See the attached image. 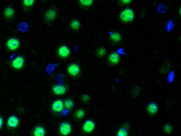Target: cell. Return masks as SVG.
Instances as JSON below:
<instances>
[{
    "label": "cell",
    "instance_id": "obj_19",
    "mask_svg": "<svg viewBox=\"0 0 181 136\" xmlns=\"http://www.w3.org/2000/svg\"><path fill=\"white\" fill-rule=\"evenodd\" d=\"M64 106L67 109H71L73 106V102L71 99H67L64 103Z\"/></svg>",
    "mask_w": 181,
    "mask_h": 136
},
{
    "label": "cell",
    "instance_id": "obj_15",
    "mask_svg": "<svg viewBox=\"0 0 181 136\" xmlns=\"http://www.w3.org/2000/svg\"><path fill=\"white\" fill-rule=\"evenodd\" d=\"M35 1H22V5L23 9L24 10H26L29 9L31 7Z\"/></svg>",
    "mask_w": 181,
    "mask_h": 136
},
{
    "label": "cell",
    "instance_id": "obj_18",
    "mask_svg": "<svg viewBox=\"0 0 181 136\" xmlns=\"http://www.w3.org/2000/svg\"><path fill=\"white\" fill-rule=\"evenodd\" d=\"M85 112L83 110L80 109L77 110L75 114V115L77 119H81L84 117Z\"/></svg>",
    "mask_w": 181,
    "mask_h": 136
},
{
    "label": "cell",
    "instance_id": "obj_2",
    "mask_svg": "<svg viewBox=\"0 0 181 136\" xmlns=\"http://www.w3.org/2000/svg\"><path fill=\"white\" fill-rule=\"evenodd\" d=\"M120 17L121 19L123 22H130L134 19V12L132 9H126L121 12Z\"/></svg>",
    "mask_w": 181,
    "mask_h": 136
},
{
    "label": "cell",
    "instance_id": "obj_6",
    "mask_svg": "<svg viewBox=\"0 0 181 136\" xmlns=\"http://www.w3.org/2000/svg\"><path fill=\"white\" fill-rule=\"evenodd\" d=\"M72 128L70 124L68 122H64L61 124L59 130L62 134L64 135H68L72 131Z\"/></svg>",
    "mask_w": 181,
    "mask_h": 136
},
{
    "label": "cell",
    "instance_id": "obj_10",
    "mask_svg": "<svg viewBox=\"0 0 181 136\" xmlns=\"http://www.w3.org/2000/svg\"><path fill=\"white\" fill-rule=\"evenodd\" d=\"M53 91L55 94L61 95L65 93L66 88V87L63 85L57 84L53 87Z\"/></svg>",
    "mask_w": 181,
    "mask_h": 136
},
{
    "label": "cell",
    "instance_id": "obj_7",
    "mask_svg": "<svg viewBox=\"0 0 181 136\" xmlns=\"http://www.w3.org/2000/svg\"><path fill=\"white\" fill-rule=\"evenodd\" d=\"M64 102L61 99H57L53 102L52 106L53 111L56 112H59L63 111L64 108Z\"/></svg>",
    "mask_w": 181,
    "mask_h": 136
},
{
    "label": "cell",
    "instance_id": "obj_12",
    "mask_svg": "<svg viewBox=\"0 0 181 136\" xmlns=\"http://www.w3.org/2000/svg\"><path fill=\"white\" fill-rule=\"evenodd\" d=\"M45 134L44 128L40 125L37 126L33 131L34 136H45Z\"/></svg>",
    "mask_w": 181,
    "mask_h": 136
},
{
    "label": "cell",
    "instance_id": "obj_14",
    "mask_svg": "<svg viewBox=\"0 0 181 136\" xmlns=\"http://www.w3.org/2000/svg\"><path fill=\"white\" fill-rule=\"evenodd\" d=\"M119 60V57L117 54L116 53H113L109 56V60L110 63L113 64H116L117 63Z\"/></svg>",
    "mask_w": 181,
    "mask_h": 136
},
{
    "label": "cell",
    "instance_id": "obj_21",
    "mask_svg": "<svg viewBox=\"0 0 181 136\" xmlns=\"http://www.w3.org/2000/svg\"><path fill=\"white\" fill-rule=\"evenodd\" d=\"M105 51L104 48H100L98 49L97 52V54L100 57H102L105 54Z\"/></svg>",
    "mask_w": 181,
    "mask_h": 136
},
{
    "label": "cell",
    "instance_id": "obj_9",
    "mask_svg": "<svg viewBox=\"0 0 181 136\" xmlns=\"http://www.w3.org/2000/svg\"><path fill=\"white\" fill-rule=\"evenodd\" d=\"M80 71L79 66L76 63L71 64L68 68V73L72 76H76L78 75Z\"/></svg>",
    "mask_w": 181,
    "mask_h": 136
},
{
    "label": "cell",
    "instance_id": "obj_16",
    "mask_svg": "<svg viewBox=\"0 0 181 136\" xmlns=\"http://www.w3.org/2000/svg\"><path fill=\"white\" fill-rule=\"evenodd\" d=\"M128 131L125 127L121 128L118 130L117 136H128Z\"/></svg>",
    "mask_w": 181,
    "mask_h": 136
},
{
    "label": "cell",
    "instance_id": "obj_5",
    "mask_svg": "<svg viewBox=\"0 0 181 136\" xmlns=\"http://www.w3.org/2000/svg\"><path fill=\"white\" fill-rule=\"evenodd\" d=\"M95 127V123L91 120H87L83 125L82 129L86 133H91L94 130Z\"/></svg>",
    "mask_w": 181,
    "mask_h": 136
},
{
    "label": "cell",
    "instance_id": "obj_17",
    "mask_svg": "<svg viewBox=\"0 0 181 136\" xmlns=\"http://www.w3.org/2000/svg\"><path fill=\"white\" fill-rule=\"evenodd\" d=\"M80 26V22L77 20H73L71 22V26L72 29L75 30L78 29Z\"/></svg>",
    "mask_w": 181,
    "mask_h": 136
},
{
    "label": "cell",
    "instance_id": "obj_3",
    "mask_svg": "<svg viewBox=\"0 0 181 136\" xmlns=\"http://www.w3.org/2000/svg\"><path fill=\"white\" fill-rule=\"evenodd\" d=\"M19 118L16 115H12L8 118L7 124L10 129H14L19 126Z\"/></svg>",
    "mask_w": 181,
    "mask_h": 136
},
{
    "label": "cell",
    "instance_id": "obj_13",
    "mask_svg": "<svg viewBox=\"0 0 181 136\" xmlns=\"http://www.w3.org/2000/svg\"><path fill=\"white\" fill-rule=\"evenodd\" d=\"M56 12L53 10H49L46 12L45 17L46 20L49 21H51L55 18L56 17Z\"/></svg>",
    "mask_w": 181,
    "mask_h": 136
},
{
    "label": "cell",
    "instance_id": "obj_11",
    "mask_svg": "<svg viewBox=\"0 0 181 136\" xmlns=\"http://www.w3.org/2000/svg\"><path fill=\"white\" fill-rule=\"evenodd\" d=\"M70 54V50L69 48L65 45L61 46L58 50V54L60 57L65 58L69 55Z\"/></svg>",
    "mask_w": 181,
    "mask_h": 136
},
{
    "label": "cell",
    "instance_id": "obj_22",
    "mask_svg": "<svg viewBox=\"0 0 181 136\" xmlns=\"http://www.w3.org/2000/svg\"><path fill=\"white\" fill-rule=\"evenodd\" d=\"M80 2L84 6H88L91 5L93 1H81Z\"/></svg>",
    "mask_w": 181,
    "mask_h": 136
},
{
    "label": "cell",
    "instance_id": "obj_8",
    "mask_svg": "<svg viewBox=\"0 0 181 136\" xmlns=\"http://www.w3.org/2000/svg\"><path fill=\"white\" fill-rule=\"evenodd\" d=\"M15 15L14 9L11 6H8L5 9L4 12V16L7 20H11L14 18Z\"/></svg>",
    "mask_w": 181,
    "mask_h": 136
},
{
    "label": "cell",
    "instance_id": "obj_23",
    "mask_svg": "<svg viewBox=\"0 0 181 136\" xmlns=\"http://www.w3.org/2000/svg\"><path fill=\"white\" fill-rule=\"evenodd\" d=\"M4 123V119L1 116H0V129H1Z\"/></svg>",
    "mask_w": 181,
    "mask_h": 136
},
{
    "label": "cell",
    "instance_id": "obj_1",
    "mask_svg": "<svg viewBox=\"0 0 181 136\" xmlns=\"http://www.w3.org/2000/svg\"><path fill=\"white\" fill-rule=\"evenodd\" d=\"M20 44L19 40L16 37L10 38L6 43L7 48L10 50L12 51L16 50L19 49Z\"/></svg>",
    "mask_w": 181,
    "mask_h": 136
},
{
    "label": "cell",
    "instance_id": "obj_4",
    "mask_svg": "<svg viewBox=\"0 0 181 136\" xmlns=\"http://www.w3.org/2000/svg\"><path fill=\"white\" fill-rule=\"evenodd\" d=\"M25 59L23 56H18L12 61V65L13 68L19 70L23 67Z\"/></svg>",
    "mask_w": 181,
    "mask_h": 136
},
{
    "label": "cell",
    "instance_id": "obj_20",
    "mask_svg": "<svg viewBox=\"0 0 181 136\" xmlns=\"http://www.w3.org/2000/svg\"><path fill=\"white\" fill-rule=\"evenodd\" d=\"M111 38L115 42H119L121 40V35L119 34V33H113L112 35Z\"/></svg>",
    "mask_w": 181,
    "mask_h": 136
}]
</instances>
